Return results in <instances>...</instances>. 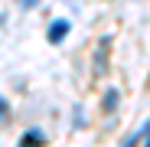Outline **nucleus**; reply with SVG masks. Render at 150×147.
<instances>
[{
	"instance_id": "nucleus-1",
	"label": "nucleus",
	"mask_w": 150,
	"mask_h": 147,
	"mask_svg": "<svg viewBox=\"0 0 150 147\" xmlns=\"http://www.w3.org/2000/svg\"><path fill=\"white\" fill-rule=\"evenodd\" d=\"M69 30H72V23L62 16V20H52V23H49V30H46V39L49 43H52V46H59L65 36H69Z\"/></svg>"
},
{
	"instance_id": "nucleus-2",
	"label": "nucleus",
	"mask_w": 150,
	"mask_h": 147,
	"mask_svg": "<svg viewBox=\"0 0 150 147\" xmlns=\"http://www.w3.org/2000/svg\"><path fill=\"white\" fill-rule=\"evenodd\" d=\"M108 46H111V36H101V43H98V53H95V75H105V59H108Z\"/></svg>"
},
{
	"instance_id": "nucleus-3",
	"label": "nucleus",
	"mask_w": 150,
	"mask_h": 147,
	"mask_svg": "<svg viewBox=\"0 0 150 147\" xmlns=\"http://www.w3.org/2000/svg\"><path fill=\"white\" fill-rule=\"evenodd\" d=\"M42 144H46V134H42L39 128H33V131H26V134L20 137L16 147H42Z\"/></svg>"
},
{
	"instance_id": "nucleus-4",
	"label": "nucleus",
	"mask_w": 150,
	"mask_h": 147,
	"mask_svg": "<svg viewBox=\"0 0 150 147\" xmlns=\"http://www.w3.org/2000/svg\"><path fill=\"white\" fill-rule=\"evenodd\" d=\"M117 102H121V92H117V88H108V92H105V111H114Z\"/></svg>"
},
{
	"instance_id": "nucleus-5",
	"label": "nucleus",
	"mask_w": 150,
	"mask_h": 147,
	"mask_svg": "<svg viewBox=\"0 0 150 147\" xmlns=\"http://www.w3.org/2000/svg\"><path fill=\"white\" fill-rule=\"evenodd\" d=\"M72 121H75V128H82V124H85V111H82V105H75V111H72Z\"/></svg>"
},
{
	"instance_id": "nucleus-6",
	"label": "nucleus",
	"mask_w": 150,
	"mask_h": 147,
	"mask_svg": "<svg viewBox=\"0 0 150 147\" xmlns=\"http://www.w3.org/2000/svg\"><path fill=\"white\" fill-rule=\"evenodd\" d=\"M7 118H10V102L0 95V121H7Z\"/></svg>"
},
{
	"instance_id": "nucleus-7",
	"label": "nucleus",
	"mask_w": 150,
	"mask_h": 147,
	"mask_svg": "<svg viewBox=\"0 0 150 147\" xmlns=\"http://www.w3.org/2000/svg\"><path fill=\"white\" fill-rule=\"evenodd\" d=\"M36 4H39V0H20V7H23V10H33Z\"/></svg>"
}]
</instances>
